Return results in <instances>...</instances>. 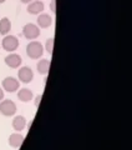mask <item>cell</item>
Instances as JSON below:
<instances>
[{"label": "cell", "mask_w": 132, "mask_h": 150, "mask_svg": "<svg viewBox=\"0 0 132 150\" xmlns=\"http://www.w3.org/2000/svg\"><path fill=\"white\" fill-rule=\"evenodd\" d=\"M26 54L31 59H39L44 54V48L39 41H31L26 46Z\"/></svg>", "instance_id": "cell-1"}, {"label": "cell", "mask_w": 132, "mask_h": 150, "mask_svg": "<svg viewBox=\"0 0 132 150\" xmlns=\"http://www.w3.org/2000/svg\"><path fill=\"white\" fill-rule=\"evenodd\" d=\"M0 112L5 116H13L16 112V105L13 100H3L0 103Z\"/></svg>", "instance_id": "cell-2"}, {"label": "cell", "mask_w": 132, "mask_h": 150, "mask_svg": "<svg viewBox=\"0 0 132 150\" xmlns=\"http://www.w3.org/2000/svg\"><path fill=\"white\" fill-rule=\"evenodd\" d=\"M22 35L29 40H34L36 38H39L40 30L35 24H26L24 28H22Z\"/></svg>", "instance_id": "cell-3"}, {"label": "cell", "mask_w": 132, "mask_h": 150, "mask_svg": "<svg viewBox=\"0 0 132 150\" xmlns=\"http://www.w3.org/2000/svg\"><path fill=\"white\" fill-rule=\"evenodd\" d=\"M1 45L6 51H14V50H16L19 48V40H18L16 36L8 35L3 39Z\"/></svg>", "instance_id": "cell-4"}, {"label": "cell", "mask_w": 132, "mask_h": 150, "mask_svg": "<svg viewBox=\"0 0 132 150\" xmlns=\"http://www.w3.org/2000/svg\"><path fill=\"white\" fill-rule=\"evenodd\" d=\"M19 85H20L19 80H16V79L13 76H8L3 80V88H4V90H6L8 93L16 91L19 89Z\"/></svg>", "instance_id": "cell-5"}, {"label": "cell", "mask_w": 132, "mask_h": 150, "mask_svg": "<svg viewBox=\"0 0 132 150\" xmlns=\"http://www.w3.org/2000/svg\"><path fill=\"white\" fill-rule=\"evenodd\" d=\"M18 76H19V80L20 81L27 84V83H30L32 80V78H34V73H32V70L29 67H22L21 69H19Z\"/></svg>", "instance_id": "cell-6"}, {"label": "cell", "mask_w": 132, "mask_h": 150, "mask_svg": "<svg viewBox=\"0 0 132 150\" xmlns=\"http://www.w3.org/2000/svg\"><path fill=\"white\" fill-rule=\"evenodd\" d=\"M22 60H21V56L18 55V54H10L8 55L5 58V64L8 65V67H10L13 69H16L21 65Z\"/></svg>", "instance_id": "cell-7"}, {"label": "cell", "mask_w": 132, "mask_h": 150, "mask_svg": "<svg viewBox=\"0 0 132 150\" xmlns=\"http://www.w3.org/2000/svg\"><path fill=\"white\" fill-rule=\"evenodd\" d=\"M22 142H24V137L18 133L11 134L10 138H9V144H10V146H13V148H20Z\"/></svg>", "instance_id": "cell-8"}, {"label": "cell", "mask_w": 132, "mask_h": 150, "mask_svg": "<svg viewBox=\"0 0 132 150\" xmlns=\"http://www.w3.org/2000/svg\"><path fill=\"white\" fill-rule=\"evenodd\" d=\"M42 10H44V3L42 1H32L29 6H27V11H29L30 14H34V15H36V14L41 13Z\"/></svg>", "instance_id": "cell-9"}, {"label": "cell", "mask_w": 132, "mask_h": 150, "mask_svg": "<svg viewBox=\"0 0 132 150\" xmlns=\"http://www.w3.org/2000/svg\"><path fill=\"white\" fill-rule=\"evenodd\" d=\"M25 125H26V120L24 116H21V115H19V116H15L13 120V128L14 130H16V131H21L22 129L25 128Z\"/></svg>", "instance_id": "cell-10"}, {"label": "cell", "mask_w": 132, "mask_h": 150, "mask_svg": "<svg viewBox=\"0 0 132 150\" xmlns=\"http://www.w3.org/2000/svg\"><path fill=\"white\" fill-rule=\"evenodd\" d=\"M18 98H19V100H21V101H24V103H27V101H30L32 99V91L30 90V89H20L18 93Z\"/></svg>", "instance_id": "cell-11"}, {"label": "cell", "mask_w": 132, "mask_h": 150, "mask_svg": "<svg viewBox=\"0 0 132 150\" xmlns=\"http://www.w3.org/2000/svg\"><path fill=\"white\" fill-rule=\"evenodd\" d=\"M37 24L41 28H49L53 24V19H51V16L48 15V14H41V15H39V18H37Z\"/></svg>", "instance_id": "cell-12"}, {"label": "cell", "mask_w": 132, "mask_h": 150, "mask_svg": "<svg viewBox=\"0 0 132 150\" xmlns=\"http://www.w3.org/2000/svg\"><path fill=\"white\" fill-rule=\"evenodd\" d=\"M11 30V23L8 18H3L0 20V34L1 35H6L9 31Z\"/></svg>", "instance_id": "cell-13"}, {"label": "cell", "mask_w": 132, "mask_h": 150, "mask_svg": "<svg viewBox=\"0 0 132 150\" xmlns=\"http://www.w3.org/2000/svg\"><path fill=\"white\" fill-rule=\"evenodd\" d=\"M37 71L40 74H48L49 69H50V60L48 59H41L39 63H37Z\"/></svg>", "instance_id": "cell-14"}, {"label": "cell", "mask_w": 132, "mask_h": 150, "mask_svg": "<svg viewBox=\"0 0 132 150\" xmlns=\"http://www.w3.org/2000/svg\"><path fill=\"white\" fill-rule=\"evenodd\" d=\"M53 48H54V39H49L46 41V51L49 54H53Z\"/></svg>", "instance_id": "cell-15"}, {"label": "cell", "mask_w": 132, "mask_h": 150, "mask_svg": "<svg viewBox=\"0 0 132 150\" xmlns=\"http://www.w3.org/2000/svg\"><path fill=\"white\" fill-rule=\"evenodd\" d=\"M40 100H41V95H37L36 99H35V105H36V106L40 104Z\"/></svg>", "instance_id": "cell-16"}, {"label": "cell", "mask_w": 132, "mask_h": 150, "mask_svg": "<svg viewBox=\"0 0 132 150\" xmlns=\"http://www.w3.org/2000/svg\"><path fill=\"white\" fill-rule=\"evenodd\" d=\"M51 11H53V13L56 11L55 10V0H53V3H51Z\"/></svg>", "instance_id": "cell-17"}, {"label": "cell", "mask_w": 132, "mask_h": 150, "mask_svg": "<svg viewBox=\"0 0 132 150\" xmlns=\"http://www.w3.org/2000/svg\"><path fill=\"white\" fill-rule=\"evenodd\" d=\"M4 99V91H3V89L0 88V101H1Z\"/></svg>", "instance_id": "cell-18"}, {"label": "cell", "mask_w": 132, "mask_h": 150, "mask_svg": "<svg viewBox=\"0 0 132 150\" xmlns=\"http://www.w3.org/2000/svg\"><path fill=\"white\" fill-rule=\"evenodd\" d=\"M32 0H21V3H25V4H27V3H31Z\"/></svg>", "instance_id": "cell-19"}, {"label": "cell", "mask_w": 132, "mask_h": 150, "mask_svg": "<svg viewBox=\"0 0 132 150\" xmlns=\"http://www.w3.org/2000/svg\"><path fill=\"white\" fill-rule=\"evenodd\" d=\"M4 1H5V0H0V4H1V3H4Z\"/></svg>", "instance_id": "cell-20"}]
</instances>
